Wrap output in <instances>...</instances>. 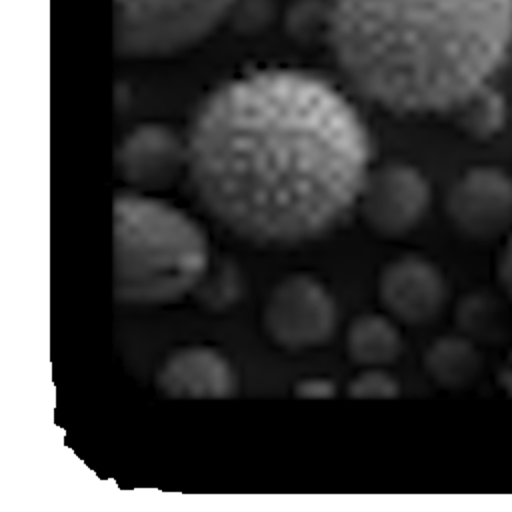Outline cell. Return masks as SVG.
<instances>
[{
	"mask_svg": "<svg viewBox=\"0 0 512 512\" xmlns=\"http://www.w3.org/2000/svg\"><path fill=\"white\" fill-rule=\"evenodd\" d=\"M372 168L368 128L322 76L286 66L244 72L196 110L186 172L208 212L258 244H298L352 210Z\"/></svg>",
	"mask_w": 512,
	"mask_h": 512,
	"instance_id": "6da1fadb",
	"label": "cell"
},
{
	"mask_svg": "<svg viewBox=\"0 0 512 512\" xmlns=\"http://www.w3.org/2000/svg\"><path fill=\"white\" fill-rule=\"evenodd\" d=\"M322 38L356 92L454 118L512 60V0H322Z\"/></svg>",
	"mask_w": 512,
	"mask_h": 512,
	"instance_id": "7a4b0ae2",
	"label": "cell"
},
{
	"mask_svg": "<svg viewBox=\"0 0 512 512\" xmlns=\"http://www.w3.org/2000/svg\"><path fill=\"white\" fill-rule=\"evenodd\" d=\"M208 242L182 210L144 192L114 202V292L128 304H168L198 286Z\"/></svg>",
	"mask_w": 512,
	"mask_h": 512,
	"instance_id": "3957f363",
	"label": "cell"
},
{
	"mask_svg": "<svg viewBox=\"0 0 512 512\" xmlns=\"http://www.w3.org/2000/svg\"><path fill=\"white\" fill-rule=\"evenodd\" d=\"M238 0H116V52L162 58L208 38Z\"/></svg>",
	"mask_w": 512,
	"mask_h": 512,
	"instance_id": "277c9868",
	"label": "cell"
},
{
	"mask_svg": "<svg viewBox=\"0 0 512 512\" xmlns=\"http://www.w3.org/2000/svg\"><path fill=\"white\" fill-rule=\"evenodd\" d=\"M430 200V182L416 166L388 162L370 168L356 210L372 232L384 238H398L422 222Z\"/></svg>",
	"mask_w": 512,
	"mask_h": 512,
	"instance_id": "5b68a950",
	"label": "cell"
},
{
	"mask_svg": "<svg viewBox=\"0 0 512 512\" xmlns=\"http://www.w3.org/2000/svg\"><path fill=\"white\" fill-rule=\"evenodd\" d=\"M264 328L282 348L308 350L330 340L336 304L322 282L292 274L276 284L264 306Z\"/></svg>",
	"mask_w": 512,
	"mask_h": 512,
	"instance_id": "8992f818",
	"label": "cell"
},
{
	"mask_svg": "<svg viewBox=\"0 0 512 512\" xmlns=\"http://www.w3.org/2000/svg\"><path fill=\"white\" fill-rule=\"evenodd\" d=\"M452 226L474 242H502L512 232V176L490 164L458 176L446 196Z\"/></svg>",
	"mask_w": 512,
	"mask_h": 512,
	"instance_id": "52a82bcc",
	"label": "cell"
},
{
	"mask_svg": "<svg viewBox=\"0 0 512 512\" xmlns=\"http://www.w3.org/2000/svg\"><path fill=\"white\" fill-rule=\"evenodd\" d=\"M446 280L436 264L408 254L386 264L378 278V298L390 318L410 326L438 316L446 302Z\"/></svg>",
	"mask_w": 512,
	"mask_h": 512,
	"instance_id": "ba28073f",
	"label": "cell"
},
{
	"mask_svg": "<svg viewBox=\"0 0 512 512\" xmlns=\"http://www.w3.org/2000/svg\"><path fill=\"white\" fill-rule=\"evenodd\" d=\"M118 168L136 192L166 188L186 170V140L164 124H140L122 140Z\"/></svg>",
	"mask_w": 512,
	"mask_h": 512,
	"instance_id": "9c48e42d",
	"label": "cell"
},
{
	"mask_svg": "<svg viewBox=\"0 0 512 512\" xmlns=\"http://www.w3.org/2000/svg\"><path fill=\"white\" fill-rule=\"evenodd\" d=\"M158 388L172 398H226L234 392V374L214 348L190 346L164 362Z\"/></svg>",
	"mask_w": 512,
	"mask_h": 512,
	"instance_id": "30bf717a",
	"label": "cell"
},
{
	"mask_svg": "<svg viewBox=\"0 0 512 512\" xmlns=\"http://www.w3.org/2000/svg\"><path fill=\"white\" fill-rule=\"evenodd\" d=\"M402 350L400 332L390 316L362 314L346 332V352L362 368H384Z\"/></svg>",
	"mask_w": 512,
	"mask_h": 512,
	"instance_id": "8fae6325",
	"label": "cell"
},
{
	"mask_svg": "<svg viewBox=\"0 0 512 512\" xmlns=\"http://www.w3.org/2000/svg\"><path fill=\"white\" fill-rule=\"evenodd\" d=\"M424 366L430 378L442 388H464L478 376L482 360L466 338L446 336L428 348Z\"/></svg>",
	"mask_w": 512,
	"mask_h": 512,
	"instance_id": "7c38bea8",
	"label": "cell"
},
{
	"mask_svg": "<svg viewBox=\"0 0 512 512\" xmlns=\"http://www.w3.org/2000/svg\"><path fill=\"white\" fill-rule=\"evenodd\" d=\"M508 120V104L498 86H492L472 98L452 122L476 140H490L498 136Z\"/></svg>",
	"mask_w": 512,
	"mask_h": 512,
	"instance_id": "4fadbf2b",
	"label": "cell"
},
{
	"mask_svg": "<svg viewBox=\"0 0 512 512\" xmlns=\"http://www.w3.org/2000/svg\"><path fill=\"white\" fill-rule=\"evenodd\" d=\"M348 394L354 398H394L398 382L384 368H364L350 380Z\"/></svg>",
	"mask_w": 512,
	"mask_h": 512,
	"instance_id": "5bb4252c",
	"label": "cell"
},
{
	"mask_svg": "<svg viewBox=\"0 0 512 512\" xmlns=\"http://www.w3.org/2000/svg\"><path fill=\"white\" fill-rule=\"evenodd\" d=\"M496 280L504 296L512 302V232L500 242L496 256Z\"/></svg>",
	"mask_w": 512,
	"mask_h": 512,
	"instance_id": "9a60e30c",
	"label": "cell"
},
{
	"mask_svg": "<svg viewBox=\"0 0 512 512\" xmlns=\"http://www.w3.org/2000/svg\"><path fill=\"white\" fill-rule=\"evenodd\" d=\"M334 394L332 382L324 378H306L296 384V396L304 398H328Z\"/></svg>",
	"mask_w": 512,
	"mask_h": 512,
	"instance_id": "2e32d148",
	"label": "cell"
},
{
	"mask_svg": "<svg viewBox=\"0 0 512 512\" xmlns=\"http://www.w3.org/2000/svg\"><path fill=\"white\" fill-rule=\"evenodd\" d=\"M498 384H500L508 394H512V356H510V360L502 366V370H500V374H498Z\"/></svg>",
	"mask_w": 512,
	"mask_h": 512,
	"instance_id": "e0dca14e",
	"label": "cell"
}]
</instances>
